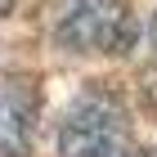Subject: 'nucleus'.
Segmentation results:
<instances>
[{"mask_svg": "<svg viewBox=\"0 0 157 157\" xmlns=\"http://www.w3.org/2000/svg\"><path fill=\"white\" fill-rule=\"evenodd\" d=\"M59 153L63 157H126L130 135H126L121 108L103 94H81L59 126Z\"/></svg>", "mask_w": 157, "mask_h": 157, "instance_id": "nucleus-2", "label": "nucleus"}, {"mask_svg": "<svg viewBox=\"0 0 157 157\" xmlns=\"http://www.w3.org/2000/svg\"><path fill=\"white\" fill-rule=\"evenodd\" d=\"M126 157H157V153H126Z\"/></svg>", "mask_w": 157, "mask_h": 157, "instance_id": "nucleus-4", "label": "nucleus"}, {"mask_svg": "<svg viewBox=\"0 0 157 157\" xmlns=\"http://www.w3.org/2000/svg\"><path fill=\"white\" fill-rule=\"evenodd\" d=\"M54 36L76 54H126L139 27H135L130 0H63Z\"/></svg>", "mask_w": 157, "mask_h": 157, "instance_id": "nucleus-1", "label": "nucleus"}, {"mask_svg": "<svg viewBox=\"0 0 157 157\" xmlns=\"http://www.w3.org/2000/svg\"><path fill=\"white\" fill-rule=\"evenodd\" d=\"M148 36H153V49H157V9H153V23H148Z\"/></svg>", "mask_w": 157, "mask_h": 157, "instance_id": "nucleus-3", "label": "nucleus"}]
</instances>
